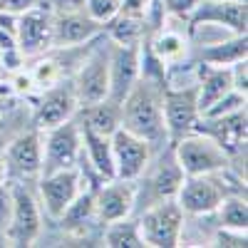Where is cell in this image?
<instances>
[{"label": "cell", "mask_w": 248, "mask_h": 248, "mask_svg": "<svg viewBox=\"0 0 248 248\" xmlns=\"http://www.w3.org/2000/svg\"><path fill=\"white\" fill-rule=\"evenodd\" d=\"M152 3H154V0H122V3H119V13L122 15H132V17H147Z\"/></svg>", "instance_id": "obj_32"}, {"label": "cell", "mask_w": 248, "mask_h": 248, "mask_svg": "<svg viewBox=\"0 0 248 248\" xmlns=\"http://www.w3.org/2000/svg\"><path fill=\"white\" fill-rule=\"evenodd\" d=\"M233 90L231 82V70L229 67H216V65H199V77H196V102L199 112L203 114L216 99L229 94Z\"/></svg>", "instance_id": "obj_19"}, {"label": "cell", "mask_w": 248, "mask_h": 248, "mask_svg": "<svg viewBox=\"0 0 248 248\" xmlns=\"http://www.w3.org/2000/svg\"><path fill=\"white\" fill-rule=\"evenodd\" d=\"M238 109H246V94L231 90L229 94H223L221 99H216L201 117H223V114H231V112H238Z\"/></svg>", "instance_id": "obj_28"}, {"label": "cell", "mask_w": 248, "mask_h": 248, "mask_svg": "<svg viewBox=\"0 0 248 248\" xmlns=\"http://www.w3.org/2000/svg\"><path fill=\"white\" fill-rule=\"evenodd\" d=\"M82 156V127L72 117L50 129H43V169L40 174H50L60 169H72Z\"/></svg>", "instance_id": "obj_5"}, {"label": "cell", "mask_w": 248, "mask_h": 248, "mask_svg": "<svg viewBox=\"0 0 248 248\" xmlns=\"http://www.w3.org/2000/svg\"><path fill=\"white\" fill-rule=\"evenodd\" d=\"M201 119L196 85L191 87H164V124H167L169 139H179L196 129Z\"/></svg>", "instance_id": "obj_9"}, {"label": "cell", "mask_w": 248, "mask_h": 248, "mask_svg": "<svg viewBox=\"0 0 248 248\" xmlns=\"http://www.w3.org/2000/svg\"><path fill=\"white\" fill-rule=\"evenodd\" d=\"M37 191H40V199H43L45 211L52 218H62L65 211L70 209V203L82 191V171H79V167L40 174Z\"/></svg>", "instance_id": "obj_8"}, {"label": "cell", "mask_w": 248, "mask_h": 248, "mask_svg": "<svg viewBox=\"0 0 248 248\" xmlns=\"http://www.w3.org/2000/svg\"><path fill=\"white\" fill-rule=\"evenodd\" d=\"M119 3L122 0H85V13L99 25H105L119 13Z\"/></svg>", "instance_id": "obj_29"}, {"label": "cell", "mask_w": 248, "mask_h": 248, "mask_svg": "<svg viewBox=\"0 0 248 248\" xmlns=\"http://www.w3.org/2000/svg\"><path fill=\"white\" fill-rule=\"evenodd\" d=\"M189 25H184L181 30H174L169 25H159L154 30V37L149 40V50L164 62V70H167V65H174V62L184 60L186 52H189Z\"/></svg>", "instance_id": "obj_20"}, {"label": "cell", "mask_w": 248, "mask_h": 248, "mask_svg": "<svg viewBox=\"0 0 248 248\" xmlns=\"http://www.w3.org/2000/svg\"><path fill=\"white\" fill-rule=\"evenodd\" d=\"M10 199H13V209H10L8 231H5L10 238V246H32L40 231H43L40 206L25 186H13Z\"/></svg>", "instance_id": "obj_10"}, {"label": "cell", "mask_w": 248, "mask_h": 248, "mask_svg": "<svg viewBox=\"0 0 248 248\" xmlns=\"http://www.w3.org/2000/svg\"><path fill=\"white\" fill-rule=\"evenodd\" d=\"M223 196L226 191L214 174L184 176L179 191H176V203L181 206V211L186 216H211L216 214Z\"/></svg>", "instance_id": "obj_11"}, {"label": "cell", "mask_w": 248, "mask_h": 248, "mask_svg": "<svg viewBox=\"0 0 248 248\" xmlns=\"http://www.w3.org/2000/svg\"><path fill=\"white\" fill-rule=\"evenodd\" d=\"M139 196V186L127 179H107L102 181L99 191L94 194V216L102 223H112L119 218L132 216Z\"/></svg>", "instance_id": "obj_14"}, {"label": "cell", "mask_w": 248, "mask_h": 248, "mask_svg": "<svg viewBox=\"0 0 248 248\" xmlns=\"http://www.w3.org/2000/svg\"><path fill=\"white\" fill-rule=\"evenodd\" d=\"M15 40L23 57H37L52 50V13L43 5L20 13L15 23Z\"/></svg>", "instance_id": "obj_12"}, {"label": "cell", "mask_w": 248, "mask_h": 248, "mask_svg": "<svg viewBox=\"0 0 248 248\" xmlns=\"http://www.w3.org/2000/svg\"><path fill=\"white\" fill-rule=\"evenodd\" d=\"M102 243L107 248H141L144 241L139 233V223L132 221L129 216L107 223L105 233H102Z\"/></svg>", "instance_id": "obj_26"}, {"label": "cell", "mask_w": 248, "mask_h": 248, "mask_svg": "<svg viewBox=\"0 0 248 248\" xmlns=\"http://www.w3.org/2000/svg\"><path fill=\"white\" fill-rule=\"evenodd\" d=\"M37 5H43V0H0V10H8V13H25L30 8H37Z\"/></svg>", "instance_id": "obj_34"}, {"label": "cell", "mask_w": 248, "mask_h": 248, "mask_svg": "<svg viewBox=\"0 0 248 248\" xmlns=\"http://www.w3.org/2000/svg\"><path fill=\"white\" fill-rule=\"evenodd\" d=\"M8 169L17 176H40L43 169V132L37 127L15 137L8 147Z\"/></svg>", "instance_id": "obj_18"}, {"label": "cell", "mask_w": 248, "mask_h": 248, "mask_svg": "<svg viewBox=\"0 0 248 248\" xmlns=\"http://www.w3.org/2000/svg\"><path fill=\"white\" fill-rule=\"evenodd\" d=\"M179 167L184 171V176H203V174H216L229 169L231 156L221 144L209 137L206 132H189L174 141L171 147Z\"/></svg>", "instance_id": "obj_2"}, {"label": "cell", "mask_w": 248, "mask_h": 248, "mask_svg": "<svg viewBox=\"0 0 248 248\" xmlns=\"http://www.w3.org/2000/svg\"><path fill=\"white\" fill-rule=\"evenodd\" d=\"M72 87L77 94L79 107L94 105L109 97V40L105 35V45H90L85 57L75 70Z\"/></svg>", "instance_id": "obj_4"}, {"label": "cell", "mask_w": 248, "mask_h": 248, "mask_svg": "<svg viewBox=\"0 0 248 248\" xmlns=\"http://www.w3.org/2000/svg\"><path fill=\"white\" fill-rule=\"evenodd\" d=\"M102 32H105V25H99L97 20H92L85 10L52 15V47L90 45Z\"/></svg>", "instance_id": "obj_15"}, {"label": "cell", "mask_w": 248, "mask_h": 248, "mask_svg": "<svg viewBox=\"0 0 248 248\" xmlns=\"http://www.w3.org/2000/svg\"><path fill=\"white\" fill-rule=\"evenodd\" d=\"M184 181V171L179 167V161L174 156V152L169 149L161 156L159 167L154 169L152 179H149V194H152V203L156 201H167V199H176V191ZM149 203V206H152Z\"/></svg>", "instance_id": "obj_22"}, {"label": "cell", "mask_w": 248, "mask_h": 248, "mask_svg": "<svg viewBox=\"0 0 248 248\" xmlns=\"http://www.w3.org/2000/svg\"><path fill=\"white\" fill-rule=\"evenodd\" d=\"M196 129L214 137L221 147L229 152V156H233V154H241L246 149L248 117H246V109L223 114V117H201Z\"/></svg>", "instance_id": "obj_16"}, {"label": "cell", "mask_w": 248, "mask_h": 248, "mask_svg": "<svg viewBox=\"0 0 248 248\" xmlns=\"http://www.w3.org/2000/svg\"><path fill=\"white\" fill-rule=\"evenodd\" d=\"M43 8L52 15L57 13H72V10H85V0H43Z\"/></svg>", "instance_id": "obj_33"}, {"label": "cell", "mask_w": 248, "mask_h": 248, "mask_svg": "<svg viewBox=\"0 0 248 248\" xmlns=\"http://www.w3.org/2000/svg\"><path fill=\"white\" fill-rule=\"evenodd\" d=\"M82 156H87L94 174L107 181L114 179V156H112V139L105 134H94L90 129H82Z\"/></svg>", "instance_id": "obj_23"}, {"label": "cell", "mask_w": 248, "mask_h": 248, "mask_svg": "<svg viewBox=\"0 0 248 248\" xmlns=\"http://www.w3.org/2000/svg\"><path fill=\"white\" fill-rule=\"evenodd\" d=\"M248 55V37L243 35H229L218 40L214 45L199 47V62L203 65H216V67H231L233 62L246 60Z\"/></svg>", "instance_id": "obj_24"}, {"label": "cell", "mask_w": 248, "mask_h": 248, "mask_svg": "<svg viewBox=\"0 0 248 248\" xmlns=\"http://www.w3.org/2000/svg\"><path fill=\"white\" fill-rule=\"evenodd\" d=\"M77 112H82V129H90L94 134H105V137H112L119 127H122V107L119 102L114 99H102V102H94V105H87V107H79Z\"/></svg>", "instance_id": "obj_21"}, {"label": "cell", "mask_w": 248, "mask_h": 248, "mask_svg": "<svg viewBox=\"0 0 248 248\" xmlns=\"http://www.w3.org/2000/svg\"><path fill=\"white\" fill-rule=\"evenodd\" d=\"M194 23H214L236 35H243L248 23L246 0H201L189 17V25Z\"/></svg>", "instance_id": "obj_17"}, {"label": "cell", "mask_w": 248, "mask_h": 248, "mask_svg": "<svg viewBox=\"0 0 248 248\" xmlns=\"http://www.w3.org/2000/svg\"><path fill=\"white\" fill-rule=\"evenodd\" d=\"M164 13H167L169 17H179V20H186L189 23L191 13L196 10V5L201 3V0H159Z\"/></svg>", "instance_id": "obj_30"}, {"label": "cell", "mask_w": 248, "mask_h": 248, "mask_svg": "<svg viewBox=\"0 0 248 248\" xmlns=\"http://www.w3.org/2000/svg\"><path fill=\"white\" fill-rule=\"evenodd\" d=\"M105 35L112 43L139 45V43H144V37H147V20L117 13L109 23H105Z\"/></svg>", "instance_id": "obj_25"}, {"label": "cell", "mask_w": 248, "mask_h": 248, "mask_svg": "<svg viewBox=\"0 0 248 248\" xmlns=\"http://www.w3.org/2000/svg\"><path fill=\"white\" fill-rule=\"evenodd\" d=\"M184 221H186V214L181 211L176 199L156 201V203L147 206V211L137 218L144 246H152V248H176V246H181L184 226H186Z\"/></svg>", "instance_id": "obj_3"}, {"label": "cell", "mask_w": 248, "mask_h": 248, "mask_svg": "<svg viewBox=\"0 0 248 248\" xmlns=\"http://www.w3.org/2000/svg\"><path fill=\"white\" fill-rule=\"evenodd\" d=\"M139 75H141V43L122 45L109 40V99L122 105L127 92L137 85Z\"/></svg>", "instance_id": "obj_13"}, {"label": "cell", "mask_w": 248, "mask_h": 248, "mask_svg": "<svg viewBox=\"0 0 248 248\" xmlns=\"http://www.w3.org/2000/svg\"><path fill=\"white\" fill-rule=\"evenodd\" d=\"M77 109H79V102L72 87V79H60L55 85L40 90V97L32 109V124L43 132L77 117Z\"/></svg>", "instance_id": "obj_7"}, {"label": "cell", "mask_w": 248, "mask_h": 248, "mask_svg": "<svg viewBox=\"0 0 248 248\" xmlns=\"http://www.w3.org/2000/svg\"><path fill=\"white\" fill-rule=\"evenodd\" d=\"M164 82L139 77L137 85L122 99V129H127L152 147L169 141L167 124H164Z\"/></svg>", "instance_id": "obj_1"}, {"label": "cell", "mask_w": 248, "mask_h": 248, "mask_svg": "<svg viewBox=\"0 0 248 248\" xmlns=\"http://www.w3.org/2000/svg\"><path fill=\"white\" fill-rule=\"evenodd\" d=\"M218 226L221 229H231V231H243L248 229V203H246V194H229L223 196V201L218 203Z\"/></svg>", "instance_id": "obj_27"}, {"label": "cell", "mask_w": 248, "mask_h": 248, "mask_svg": "<svg viewBox=\"0 0 248 248\" xmlns=\"http://www.w3.org/2000/svg\"><path fill=\"white\" fill-rule=\"evenodd\" d=\"M231 70V82H233V90L246 94L248 92V62L246 60H238L229 67Z\"/></svg>", "instance_id": "obj_31"}, {"label": "cell", "mask_w": 248, "mask_h": 248, "mask_svg": "<svg viewBox=\"0 0 248 248\" xmlns=\"http://www.w3.org/2000/svg\"><path fill=\"white\" fill-rule=\"evenodd\" d=\"M112 156H114V176L117 179H127V181H137L147 174L152 156H154V147L127 129H117L112 137Z\"/></svg>", "instance_id": "obj_6"}, {"label": "cell", "mask_w": 248, "mask_h": 248, "mask_svg": "<svg viewBox=\"0 0 248 248\" xmlns=\"http://www.w3.org/2000/svg\"><path fill=\"white\" fill-rule=\"evenodd\" d=\"M10 209H13V199H10V191H3V189H0V231H8Z\"/></svg>", "instance_id": "obj_35"}]
</instances>
